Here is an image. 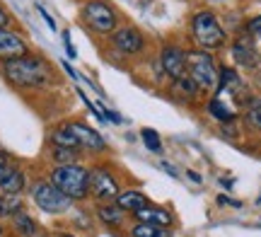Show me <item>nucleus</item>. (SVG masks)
Instances as JSON below:
<instances>
[{
    "label": "nucleus",
    "mask_w": 261,
    "mask_h": 237,
    "mask_svg": "<svg viewBox=\"0 0 261 237\" xmlns=\"http://www.w3.org/2000/svg\"><path fill=\"white\" fill-rule=\"evenodd\" d=\"M5 162H8V155H5V152H0V165H5Z\"/></svg>",
    "instance_id": "nucleus-37"
},
{
    "label": "nucleus",
    "mask_w": 261,
    "mask_h": 237,
    "mask_svg": "<svg viewBox=\"0 0 261 237\" xmlns=\"http://www.w3.org/2000/svg\"><path fill=\"white\" fill-rule=\"evenodd\" d=\"M63 41H65V54H68L70 58L77 56V54H75V48H73V41H70V34H68V32H63Z\"/></svg>",
    "instance_id": "nucleus-28"
},
{
    "label": "nucleus",
    "mask_w": 261,
    "mask_h": 237,
    "mask_svg": "<svg viewBox=\"0 0 261 237\" xmlns=\"http://www.w3.org/2000/svg\"><path fill=\"white\" fill-rule=\"evenodd\" d=\"M0 237H3V225H0Z\"/></svg>",
    "instance_id": "nucleus-39"
},
{
    "label": "nucleus",
    "mask_w": 261,
    "mask_h": 237,
    "mask_svg": "<svg viewBox=\"0 0 261 237\" xmlns=\"http://www.w3.org/2000/svg\"><path fill=\"white\" fill-rule=\"evenodd\" d=\"M189 77L196 83L198 90H213L218 87V68L208 51H187Z\"/></svg>",
    "instance_id": "nucleus-3"
},
{
    "label": "nucleus",
    "mask_w": 261,
    "mask_h": 237,
    "mask_svg": "<svg viewBox=\"0 0 261 237\" xmlns=\"http://www.w3.org/2000/svg\"><path fill=\"white\" fill-rule=\"evenodd\" d=\"M116 206L121 210H126V213H138L140 208H145V206H150L148 196L143 194V191H136V189H128V191H121L119 196H116V201H114Z\"/></svg>",
    "instance_id": "nucleus-14"
},
{
    "label": "nucleus",
    "mask_w": 261,
    "mask_h": 237,
    "mask_svg": "<svg viewBox=\"0 0 261 237\" xmlns=\"http://www.w3.org/2000/svg\"><path fill=\"white\" fill-rule=\"evenodd\" d=\"M162 70L172 80H179L181 75H187V54L179 46H165L162 48Z\"/></svg>",
    "instance_id": "nucleus-10"
},
{
    "label": "nucleus",
    "mask_w": 261,
    "mask_h": 237,
    "mask_svg": "<svg viewBox=\"0 0 261 237\" xmlns=\"http://www.w3.org/2000/svg\"><path fill=\"white\" fill-rule=\"evenodd\" d=\"M191 32H194V39L203 48H218L225 41V32L220 29L218 19L205 10L191 19Z\"/></svg>",
    "instance_id": "nucleus-5"
},
{
    "label": "nucleus",
    "mask_w": 261,
    "mask_h": 237,
    "mask_svg": "<svg viewBox=\"0 0 261 237\" xmlns=\"http://www.w3.org/2000/svg\"><path fill=\"white\" fill-rule=\"evenodd\" d=\"M39 15H41V17H44V22H46V24H48V27H51V29H56V22H54V17H51V15H48V12H46V10H44V8H41V5H39Z\"/></svg>",
    "instance_id": "nucleus-30"
},
{
    "label": "nucleus",
    "mask_w": 261,
    "mask_h": 237,
    "mask_svg": "<svg viewBox=\"0 0 261 237\" xmlns=\"http://www.w3.org/2000/svg\"><path fill=\"white\" fill-rule=\"evenodd\" d=\"M56 237H75V235H70V232H61V235H56Z\"/></svg>",
    "instance_id": "nucleus-38"
},
{
    "label": "nucleus",
    "mask_w": 261,
    "mask_h": 237,
    "mask_svg": "<svg viewBox=\"0 0 261 237\" xmlns=\"http://www.w3.org/2000/svg\"><path fill=\"white\" fill-rule=\"evenodd\" d=\"M220 187H223V189H232V179H220Z\"/></svg>",
    "instance_id": "nucleus-34"
},
{
    "label": "nucleus",
    "mask_w": 261,
    "mask_h": 237,
    "mask_svg": "<svg viewBox=\"0 0 261 237\" xmlns=\"http://www.w3.org/2000/svg\"><path fill=\"white\" fill-rule=\"evenodd\" d=\"M54 160H56V165H75L77 162V157H80V150H73V148H58V145H54Z\"/></svg>",
    "instance_id": "nucleus-24"
},
{
    "label": "nucleus",
    "mask_w": 261,
    "mask_h": 237,
    "mask_svg": "<svg viewBox=\"0 0 261 237\" xmlns=\"http://www.w3.org/2000/svg\"><path fill=\"white\" fill-rule=\"evenodd\" d=\"M51 143L58 145V148H73V150H80V148H77V143H75V138H73V133L65 128V123L63 126H58L56 131L51 133Z\"/></svg>",
    "instance_id": "nucleus-22"
},
{
    "label": "nucleus",
    "mask_w": 261,
    "mask_h": 237,
    "mask_svg": "<svg viewBox=\"0 0 261 237\" xmlns=\"http://www.w3.org/2000/svg\"><path fill=\"white\" fill-rule=\"evenodd\" d=\"M22 210L19 196H0V218H15Z\"/></svg>",
    "instance_id": "nucleus-23"
},
{
    "label": "nucleus",
    "mask_w": 261,
    "mask_h": 237,
    "mask_svg": "<svg viewBox=\"0 0 261 237\" xmlns=\"http://www.w3.org/2000/svg\"><path fill=\"white\" fill-rule=\"evenodd\" d=\"M140 138L145 143V148L150 152H162V138L158 136V131H152V128H143L140 131Z\"/></svg>",
    "instance_id": "nucleus-25"
},
{
    "label": "nucleus",
    "mask_w": 261,
    "mask_h": 237,
    "mask_svg": "<svg viewBox=\"0 0 261 237\" xmlns=\"http://www.w3.org/2000/svg\"><path fill=\"white\" fill-rule=\"evenodd\" d=\"M256 34H259V37H261V29H259V32H256Z\"/></svg>",
    "instance_id": "nucleus-41"
},
{
    "label": "nucleus",
    "mask_w": 261,
    "mask_h": 237,
    "mask_svg": "<svg viewBox=\"0 0 261 237\" xmlns=\"http://www.w3.org/2000/svg\"><path fill=\"white\" fill-rule=\"evenodd\" d=\"M12 228H15V232L19 237H37V230H39L37 220L32 218V216H27V213H22V210L12 218Z\"/></svg>",
    "instance_id": "nucleus-17"
},
{
    "label": "nucleus",
    "mask_w": 261,
    "mask_h": 237,
    "mask_svg": "<svg viewBox=\"0 0 261 237\" xmlns=\"http://www.w3.org/2000/svg\"><path fill=\"white\" fill-rule=\"evenodd\" d=\"M160 170H162V172H167L169 177H174V179H179V172L174 170V167H172V165H169L167 160H165V162H160Z\"/></svg>",
    "instance_id": "nucleus-29"
},
{
    "label": "nucleus",
    "mask_w": 261,
    "mask_h": 237,
    "mask_svg": "<svg viewBox=\"0 0 261 237\" xmlns=\"http://www.w3.org/2000/svg\"><path fill=\"white\" fill-rule=\"evenodd\" d=\"M5 24H8V15H5V10L0 8V29L5 27Z\"/></svg>",
    "instance_id": "nucleus-33"
},
{
    "label": "nucleus",
    "mask_w": 261,
    "mask_h": 237,
    "mask_svg": "<svg viewBox=\"0 0 261 237\" xmlns=\"http://www.w3.org/2000/svg\"><path fill=\"white\" fill-rule=\"evenodd\" d=\"M27 187V177H24V172L17 170L15 165H0V194H5V196H17L19 191Z\"/></svg>",
    "instance_id": "nucleus-9"
},
{
    "label": "nucleus",
    "mask_w": 261,
    "mask_h": 237,
    "mask_svg": "<svg viewBox=\"0 0 261 237\" xmlns=\"http://www.w3.org/2000/svg\"><path fill=\"white\" fill-rule=\"evenodd\" d=\"M232 56H234V61H237V66H242V68H256L259 66V54H256L249 44L237 41V44L232 46Z\"/></svg>",
    "instance_id": "nucleus-16"
},
{
    "label": "nucleus",
    "mask_w": 261,
    "mask_h": 237,
    "mask_svg": "<svg viewBox=\"0 0 261 237\" xmlns=\"http://www.w3.org/2000/svg\"><path fill=\"white\" fill-rule=\"evenodd\" d=\"M22 56H27V41L10 29H0V58L15 61Z\"/></svg>",
    "instance_id": "nucleus-11"
},
{
    "label": "nucleus",
    "mask_w": 261,
    "mask_h": 237,
    "mask_svg": "<svg viewBox=\"0 0 261 237\" xmlns=\"http://www.w3.org/2000/svg\"><path fill=\"white\" fill-rule=\"evenodd\" d=\"M32 199H34V203L44 213H51V216L65 213V210H70V206H73V201L68 199L63 191H58L51 181H44V179L32 184Z\"/></svg>",
    "instance_id": "nucleus-4"
},
{
    "label": "nucleus",
    "mask_w": 261,
    "mask_h": 237,
    "mask_svg": "<svg viewBox=\"0 0 261 237\" xmlns=\"http://www.w3.org/2000/svg\"><path fill=\"white\" fill-rule=\"evenodd\" d=\"M174 95L179 97H184V99H194L196 95H198V87H196V83L191 80L189 75H181L179 80H174Z\"/></svg>",
    "instance_id": "nucleus-21"
},
{
    "label": "nucleus",
    "mask_w": 261,
    "mask_h": 237,
    "mask_svg": "<svg viewBox=\"0 0 261 237\" xmlns=\"http://www.w3.org/2000/svg\"><path fill=\"white\" fill-rule=\"evenodd\" d=\"M97 218H99V223H104L107 228H121L123 223H126V210H121L116 203L104 201V203L97 206Z\"/></svg>",
    "instance_id": "nucleus-15"
},
{
    "label": "nucleus",
    "mask_w": 261,
    "mask_h": 237,
    "mask_svg": "<svg viewBox=\"0 0 261 237\" xmlns=\"http://www.w3.org/2000/svg\"><path fill=\"white\" fill-rule=\"evenodd\" d=\"M143 34L136 27H121L114 32V46L121 54H140L143 51Z\"/></svg>",
    "instance_id": "nucleus-12"
},
{
    "label": "nucleus",
    "mask_w": 261,
    "mask_h": 237,
    "mask_svg": "<svg viewBox=\"0 0 261 237\" xmlns=\"http://www.w3.org/2000/svg\"><path fill=\"white\" fill-rule=\"evenodd\" d=\"M249 29H252V32H259V29H261V17L252 19V22H249Z\"/></svg>",
    "instance_id": "nucleus-32"
},
{
    "label": "nucleus",
    "mask_w": 261,
    "mask_h": 237,
    "mask_svg": "<svg viewBox=\"0 0 261 237\" xmlns=\"http://www.w3.org/2000/svg\"><path fill=\"white\" fill-rule=\"evenodd\" d=\"M208 112H211V116H215V119H218L220 123L234 121V109H230V104H225L223 99H211Z\"/></svg>",
    "instance_id": "nucleus-19"
},
{
    "label": "nucleus",
    "mask_w": 261,
    "mask_h": 237,
    "mask_svg": "<svg viewBox=\"0 0 261 237\" xmlns=\"http://www.w3.org/2000/svg\"><path fill=\"white\" fill-rule=\"evenodd\" d=\"M65 128L73 133V138L80 150H85V152H104L107 150L104 138L94 131V128H90V126H85V123H80V121H70V123H65Z\"/></svg>",
    "instance_id": "nucleus-8"
},
{
    "label": "nucleus",
    "mask_w": 261,
    "mask_h": 237,
    "mask_svg": "<svg viewBox=\"0 0 261 237\" xmlns=\"http://www.w3.org/2000/svg\"><path fill=\"white\" fill-rule=\"evenodd\" d=\"M87 187L97 201H112L119 196V179L109 172V167H102V165L87 170Z\"/></svg>",
    "instance_id": "nucleus-6"
},
{
    "label": "nucleus",
    "mask_w": 261,
    "mask_h": 237,
    "mask_svg": "<svg viewBox=\"0 0 261 237\" xmlns=\"http://www.w3.org/2000/svg\"><path fill=\"white\" fill-rule=\"evenodd\" d=\"M215 3H220V0H215Z\"/></svg>",
    "instance_id": "nucleus-42"
},
{
    "label": "nucleus",
    "mask_w": 261,
    "mask_h": 237,
    "mask_svg": "<svg viewBox=\"0 0 261 237\" xmlns=\"http://www.w3.org/2000/svg\"><path fill=\"white\" fill-rule=\"evenodd\" d=\"M104 119H109V121H114V123H121V116L116 114V112H112L109 107H104Z\"/></svg>",
    "instance_id": "nucleus-31"
},
{
    "label": "nucleus",
    "mask_w": 261,
    "mask_h": 237,
    "mask_svg": "<svg viewBox=\"0 0 261 237\" xmlns=\"http://www.w3.org/2000/svg\"><path fill=\"white\" fill-rule=\"evenodd\" d=\"M5 77L17 87H44L51 80V73L44 61L32 56H22L15 61H5Z\"/></svg>",
    "instance_id": "nucleus-1"
},
{
    "label": "nucleus",
    "mask_w": 261,
    "mask_h": 237,
    "mask_svg": "<svg viewBox=\"0 0 261 237\" xmlns=\"http://www.w3.org/2000/svg\"><path fill=\"white\" fill-rule=\"evenodd\" d=\"M37 237H48V235H37Z\"/></svg>",
    "instance_id": "nucleus-40"
},
{
    "label": "nucleus",
    "mask_w": 261,
    "mask_h": 237,
    "mask_svg": "<svg viewBox=\"0 0 261 237\" xmlns=\"http://www.w3.org/2000/svg\"><path fill=\"white\" fill-rule=\"evenodd\" d=\"M218 203H220V206H232V208H242V203H240V201L230 199V196H225V194H220V196H218Z\"/></svg>",
    "instance_id": "nucleus-27"
},
{
    "label": "nucleus",
    "mask_w": 261,
    "mask_h": 237,
    "mask_svg": "<svg viewBox=\"0 0 261 237\" xmlns=\"http://www.w3.org/2000/svg\"><path fill=\"white\" fill-rule=\"evenodd\" d=\"M83 19L94 29L97 34H109L116 27V15H114L112 5H107L102 0H92L83 8Z\"/></svg>",
    "instance_id": "nucleus-7"
},
{
    "label": "nucleus",
    "mask_w": 261,
    "mask_h": 237,
    "mask_svg": "<svg viewBox=\"0 0 261 237\" xmlns=\"http://www.w3.org/2000/svg\"><path fill=\"white\" fill-rule=\"evenodd\" d=\"M48 181H51L58 191H63L70 201H83V199H87V194H90L87 170L80 167V165H58V167H54Z\"/></svg>",
    "instance_id": "nucleus-2"
},
{
    "label": "nucleus",
    "mask_w": 261,
    "mask_h": 237,
    "mask_svg": "<svg viewBox=\"0 0 261 237\" xmlns=\"http://www.w3.org/2000/svg\"><path fill=\"white\" fill-rule=\"evenodd\" d=\"M130 237H172L167 228H158V225H148V223H136L130 230Z\"/></svg>",
    "instance_id": "nucleus-20"
},
{
    "label": "nucleus",
    "mask_w": 261,
    "mask_h": 237,
    "mask_svg": "<svg viewBox=\"0 0 261 237\" xmlns=\"http://www.w3.org/2000/svg\"><path fill=\"white\" fill-rule=\"evenodd\" d=\"M244 123L254 128V131H261V102H252L247 114H244Z\"/></svg>",
    "instance_id": "nucleus-26"
},
{
    "label": "nucleus",
    "mask_w": 261,
    "mask_h": 237,
    "mask_svg": "<svg viewBox=\"0 0 261 237\" xmlns=\"http://www.w3.org/2000/svg\"><path fill=\"white\" fill-rule=\"evenodd\" d=\"M189 174V179H194L196 184H201V177H198V174H196V172H187Z\"/></svg>",
    "instance_id": "nucleus-36"
},
{
    "label": "nucleus",
    "mask_w": 261,
    "mask_h": 237,
    "mask_svg": "<svg viewBox=\"0 0 261 237\" xmlns=\"http://www.w3.org/2000/svg\"><path fill=\"white\" fill-rule=\"evenodd\" d=\"M63 68H65V73H68L70 77H77V73H75L73 68H70V63H63Z\"/></svg>",
    "instance_id": "nucleus-35"
},
{
    "label": "nucleus",
    "mask_w": 261,
    "mask_h": 237,
    "mask_svg": "<svg viewBox=\"0 0 261 237\" xmlns=\"http://www.w3.org/2000/svg\"><path fill=\"white\" fill-rule=\"evenodd\" d=\"M133 216L138 218V223H148V225H158V228H169L174 223L172 213L167 208H158V206H145Z\"/></svg>",
    "instance_id": "nucleus-13"
},
{
    "label": "nucleus",
    "mask_w": 261,
    "mask_h": 237,
    "mask_svg": "<svg viewBox=\"0 0 261 237\" xmlns=\"http://www.w3.org/2000/svg\"><path fill=\"white\" fill-rule=\"evenodd\" d=\"M218 90L220 92H234V95L242 90V80H240V75L234 73L232 68H223L220 80H218Z\"/></svg>",
    "instance_id": "nucleus-18"
}]
</instances>
